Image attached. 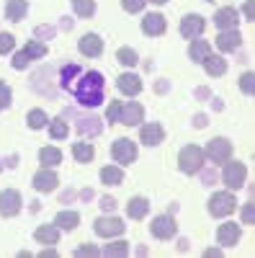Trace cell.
Instances as JSON below:
<instances>
[{
  "mask_svg": "<svg viewBox=\"0 0 255 258\" xmlns=\"http://www.w3.org/2000/svg\"><path fill=\"white\" fill-rule=\"evenodd\" d=\"M16 49V39L8 31H0V54H11Z\"/></svg>",
  "mask_w": 255,
  "mask_h": 258,
  "instance_id": "cell-38",
  "label": "cell"
},
{
  "mask_svg": "<svg viewBox=\"0 0 255 258\" xmlns=\"http://www.w3.org/2000/svg\"><path fill=\"white\" fill-rule=\"evenodd\" d=\"M165 29H167V21H165L162 13H147L142 18V31L147 36H162Z\"/></svg>",
  "mask_w": 255,
  "mask_h": 258,
  "instance_id": "cell-13",
  "label": "cell"
},
{
  "mask_svg": "<svg viewBox=\"0 0 255 258\" xmlns=\"http://www.w3.org/2000/svg\"><path fill=\"white\" fill-rule=\"evenodd\" d=\"M147 212H150V202H147L144 197H132L129 204H126V214H129L132 220L147 217Z\"/></svg>",
  "mask_w": 255,
  "mask_h": 258,
  "instance_id": "cell-22",
  "label": "cell"
},
{
  "mask_svg": "<svg viewBox=\"0 0 255 258\" xmlns=\"http://www.w3.org/2000/svg\"><path fill=\"white\" fill-rule=\"evenodd\" d=\"M240 44H242V36H240L237 29L219 31V36H217V49L219 52H235V49H240Z\"/></svg>",
  "mask_w": 255,
  "mask_h": 258,
  "instance_id": "cell-19",
  "label": "cell"
},
{
  "mask_svg": "<svg viewBox=\"0 0 255 258\" xmlns=\"http://www.w3.org/2000/svg\"><path fill=\"white\" fill-rule=\"evenodd\" d=\"M204 29H206V21L199 13H186L181 18V36L183 39H199L204 34Z\"/></svg>",
  "mask_w": 255,
  "mask_h": 258,
  "instance_id": "cell-9",
  "label": "cell"
},
{
  "mask_svg": "<svg viewBox=\"0 0 255 258\" xmlns=\"http://www.w3.org/2000/svg\"><path fill=\"white\" fill-rule=\"evenodd\" d=\"M29 62H31V57L26 54V52H13V59H11V64L16 70H26L29 68Z\"/></svg>",
  "mask_w": 255,
  "mask_h": 258,
  "instance_id": "cell-41",
  "label": "cell"
},
{
  "mask_svg": "<svg viewBox=\"0 0 255 258\" xmlns=\"http://www.w3.org/2000/svg\"><path fill=\"white\" fill-rule=\"evenodd\" d=\"M31 183H34V188L36 191H41V194H49V191H54L57 188V173L52 168H41V170H36L34 173V178H31Z\"/></svg>",
  "mask_w": 255,
  "mask_h": 258,
  "instance_id": "cell-12",
  "label": "cell"
},
{
  "mask_svg": "<svg viewBox=\"0 0 255 258\" xmlns=\"http://www.w3.org/2000/svg\"><path fill=\"white\" fill-rule=\"evenodd\" d=\"M150 232L155 235L157 240H170L178 232V225H176V220L170 217V214H157V217L152 220V225H150Z\"/></svg>",
  "mask_w": 255,
  "mask_h": 258,
  "instance_id": "cell-10",
  "label": "cell"
},
{
  "mask_svg": "<svg viewBox=\"0 0 255 258\" xmlns=\"http://www.w3.org/2000/svg\"><path fill=\"white\" fill-rule=\"evenodd\" d=\"M54 225L59 230H75L80 225V214L77 212H59L57 217H54Z\"/></svg>",
  "mask_w": 255,
  "mask_h": 258,
  "instance_id": "cell-29",
  "label": "cell"
},
{
  "mask_svg": "<svg viewBox=\"0 0 255 258\" xmlns=\"http://www.w3.org/2000/svg\"><path fill=\"white\" fill-rule=\"evenodd\" d=\"M150 3H155V6H165L167 0H150Z\"/></svg>",
  "mask_w": 255,
  "mask_h": 258,
  "instance_id": "cell-50",
  "label": "cell"
},
{
  "mask_svg": "<svg viewBox=\"0 0 255 258\" xmlns=\"http://www.w3.org/2000/svg\"><path fill=\"white\" fill-rule=\"evenodd\" d=\"M93 155H96V147H93L91 142H75V145H72V158H75L77 163H91Z\"/></svg>",
  "mask_w": 255,
  "mask_h": 258,
  "instance_id": "cell-28",
  "label": "cell"
},
{
  "mask_svg": "<svg viewBox=\"0 0 255 258\" xmlns=\"http://www.w3.org/2000/svg\"><path fill=\"white\" fill-rule=\"evenodd\" d=\"M39 163H41V168H54V165H59L62 163V150L59 147H41L39 150Z\"/></svg>",
  "mask_w": 255,
  "mask_h": 258,
  "instance_id": "cell-24",
  "label": "cell"
},
{
  "mask_svg": "<svg viewBox=\"0 0 255 258\" xmlns=\"http://www.w3.org/2000/svg\"><path fill=\"white\" fill-rule=\"evenodd\" d=\"M240 91H242L245 96H252V91H255V75H252V73H245V75L240 78Z\"/></svg>",
  "mask_w": 255,
  "mask_h": 258,
  "instance_id": "cell-40",
  "label": "cell"
},
{
  "mask_svg": "<svg viewBox=\"0 0 255 258\" xmlns=\"http://www.w3.org/2000/svg\"><path fill=\"white\" fill-rule=\"evenodd\" d=\"M240 235H242V230H240L237 222H224V225H219V230H217V240H219V245L232 248V245H237Z\"/></svg>",
  "mask_w": 255,
  "mask_h": 258,
  "instance_id": "cell-16",
  "label": "cell"
},
{
  "mask_svg": "<svg viewBox=\"0 0 255 258\" xmlns=\"http://www.w3.org/2000/svg\"><path fill=\"white\" fill-rule=\"evenodd\" d=\"M47 121H49V116L41 111V109H31V111L26 114V124H29V129H44Z\"/></svg>",
  "mask_w": 255,
  "mask_h": 258,
  "instance_id": "cell-31",
  "label": "cell"
},
{
  "mask_svg": "<svg viewBox=\"0 0 255 258\" xmlns=\"http://www.w3.org/2000/svg\"><path fill=\"white\" fill-rule=\"evenodd\" d=\"M214 26L219 29V31H227V29H237L240 26V13L235 11V8H219L217 13H214Z\"/></svg>",
  "mask_w": 255,
  "mask_h": 258,
  "instance_id": "cell-15",
  "label": "cell"
},
{
  "mask_svg": "<svg viewBox=\"0 0 255 258\" xmlns=\"http://www.w3.org/2000/svg\"><path fill=\"white\" fill-rule=\"evenodd\" d=\"M209 54H211L209 41H204V39H191V47H188V57H191V59H194V62H204Z\"/></svg>",
  "mask_w": 255,
  "mask_h": 258,
  "instance_id": "cell-27",
  "label": "cell"
},
{
  "mask_svg": "<svg viewBox=\"0 0 255 258\" xmlns=\"http://www.w3.org/2000/svg\"><path fill=\"white\" fill-rule=\"evenodd\" d=\"M72 11L80 18H91L96 13V0H72Z\"/></svg>",
  "mask_w": 255,
  "mask_h": 258,
  "instance_id": "cell-33",
  "label": "cell"
},
{
  "mask_svg": "<svg viewBox=\"0 0 255 258\" xmlns=\"http://www.w3.org/2000/svg\"><path fill=\"white\" fill-rule=\"evenodd\" d=\"M162 140H165V129H162L157 121H152V124H142V129H139V142H142V145L155 147V145H160Z\"/></svg>",
  "mask_w": 255,
  "mask_h": 258,
  "instance_id": "cell-14",
  "label": "cell"
},
{
  "mask_svg": "<svg viewBox=\"0 0 255 258\" xmlns=\"http://www.w3.org/2000/svg\"><path fill=\"white\" fill-rule=\"evenodd\" d=\"M101 183L103 186H119V183H124L121 165H103L101 168Z\"/></svg>",
  "mask_w": 255,
  "mask_h": 258,
  "instance_id": "cell-21",
  "label": "cell"
},
{
  "mask_svg": "<svg viewBox=\"0 0 255 258\" xmlns=\"http://www.w3.org/2000/svg\"><path fill=\"white\" fill-rule=\"evenodd\" d=\"M116 62H121L124 68H137L139 57H137V52H134L132 47H121V49L116 52Z\"/></svg>",
  "mask_w": 255,
  "mask_h": 258,
  "instance_id": "cell-32",
  "label": "cell"
},
{
  "mask_svg": "<svg viewBox=\"0 0 255 258\" xmlns=\"http://www.w3.org/2000/svg\"><path fill=\"white\" fill-rule=\"evenodd\" d=\"M98 253H101V250H98L93 243H82V245H77V248L72 250L75 258H96Z\"/></svg>",
  "mask_w": 255,
  "mask_h": 258,
  "instance_id": "cell-37",
  "label": "cell"
},
{
  "mask_svg": "<svg viewBox=\"0 0 255 258\" xmlns=\"http://www.w3.org/2000/svg\"><path fill=\"white\" fill-rule=\"evenodd\" d=\"M80 75V68L77 64H65V68H62V75H59V80H62V88H72V80Z\"/></svg>",
  "mask_w": 255,
  "mask_h": 258,
  "instance_id": "cell-35",
  "label": "cell"
},
{
  "mask_svg": "<svg viewBox=\"0 0 255 258\" xmlns=\"http://www.w3.org/2000/svg\"><path fill=\"white\" fill-rule=\"evenodd\" d=\"M47 129H49V137L52 140H67V135H70V126H67V121L65 119H49L47 121Z\"/></svg>",
  "mask_w": 255,
  "mask_h": 258,
  "instance_id": "cell-30",
  "label": "cell"
},
{
  "mask_svg": "<svg viewBox=\"0 0 255 258\" xmlns=\"http://www.w3.org/2000/svg\"><path fill=\"white\" fill-rule=\"evenodd\" d=\"M121 6H124L126 13H139L147 6V0H121Z\"/></svg>",
  "mask_w": 255,
  "mask_h": 258,
  "instance_id": "cell-42",
  "label": "cell"
},
{
  "mask_svg": "<svg viewBox=\"0 0 255 258\" xmlns=\"http://www.w3.org/2000/svg\"><path fill=\"white\" fill-rule=\"evenodd\" d=\"M6 165H8V168H16V165H18V155H11V158H6Z\"/></svg>",
  "mask_w": 255,
  "mask_h": 258,
  "instance_id": "cell-48",
  "label": "cell"
},
{
  "mask_svg": "<svg viewBox=\"0 0 255 258\" xmlns=\"http://www.w3.org/2000/svg\"><path fill=\"white\" fill-rule=\"evenodd\" d=\"M31 59H39V57H47V44H41V41H36V39H31L29 44H26V49H24Z\"/></svg>",
  "mask_w": 255,
  "mask_h": 258,
  "instance_id": "cell-36",
  "label": "cell"
},
{
  "mask_svg": "<svg viewBox=\"0 0 255 258\" xmlns=\"http://www.w3.org/2000/svg\"><path fill=\"white\" fill-rule=\"evenodd\" d=\"M119 106H121V101H114L109 109H106V121L109 124H116V116H119Z\"/></svg>",
  "mask_w": 255,
  "mask_h": 258,
  "instance_id": "cell-44",
  "label": "cell"
},
{
  "mask_svg": "<svg viewBox=\"0 0 255 258\" xmlns=\"http://www.w3.org/2000/svg\"><path fill=\"white\" fill-rule=\"evenodd\" d=\"M11 101H13V91H11V85L0 80V111H6L8 106H11Z\"/></svg>",
  "mask_w": 255,
  "mask_h": 258,
  "instance_id": "cell-39",
  "label": "cell"
},
{
  "mask_svg": "<svg viewBox=\"0 0 255 258\" xmlns=\"http://www.w3.org/2000/svg\"><path fill=\"white\" fill-rule=\"evenodd\" d=\"M204 255H222V250H217V248H211V250H206Z\"/></svg>",
  "mask_w": 255,
  "mask_h": 258,
  "instance_id": "cell-49",
  "label": "cell"
},
{
  "mask_svg": "<svg viewBox=\"0 0 255 258\" xmlns=\"http://www.w3.org/2000/svg\"><path fill=\"white\" fill-rule=\"evenodd\" d=\"M237 209V199H235V194L232 191H217V194H211V199H209V214L211 217H229L232 212Z\"/></svg>",
  "mask_w": 255,
  "mask_h": 258,
  "instance_id": "cell-3",
  "label": "cell"
},
{
  "mask_svg": "<svg viewBox=\"0 0 255 258\" xmlns=\"http://www.w3.org/2000/svg\"><path fill=\"white\" fill-rule=\"evenodd\" d=\"M93 230H96L98 238H116V235H121L126 230V225H124V220L116 217V214H111V217H98L93 222Z\"/></svg>",
  "mask_w": 255,
  "mask_h": 258,
  "instance_id": "cell-8",
  "label": "cell"
},
{
  "mask_svg": "<svg viewBox=\"0 0 255 258\" xmlns=\"http://www.w3.org/2000/svg\"><path fill=\"white\" fill-rule=\"evenodd\" d=\"M111 158H114L119 165H132V163L137 160V142L129 140V137L114 140V145H111Z\"/></svg>",
  "mask_w": 255,
  "mask_h": 258,
  "instance_id": "cell-5",
  "label": "cell"
},
{
  "mask_svg": "<svg viewBox=\"0 0 255 258\" xmlns=\"http://www.w3.org/2000/svg\"><path fill=\"white\" fill-rule=\"evenodd\" d=\"M204 158H209L211 163H217V165L224 163V160H229V158H232V142L224 140V137H214V140L206 145Z\"/></svg>",
  "mask_w": 255,
  "mask_h": 258,
  "instance_id": "cell-6",
  "label": "cell"
},
{
  "mask_svg": "<svg viewBox=\"0 0 255 258\" xmlns=\"http://www.w3.org/2000/svg\"><path fill=\"white\" fill-rule=\"evenodd\" d=\"M116 88H119V93H124V96H137V93L142 91V80H139L137 73H121V75L116 78Z\"/></svg>",
  "mask_w": 255,
  "mask_h": 258,
  "instance_id": "cell-18",
  "label": "cell"
},
{
  "mask_svg": "<svg viewBox=\"0 0 255 258\" xmlns=\"http://www.w3.org/2000/svg\"><path fill=\"white\" fill-rule=\"evenodd\" d=\"M142 119H144L142 103H137V101H121V106H119V116H116L119 124H124V126H137Z\"/></svg>",
  "mask_w": 255,
  "mask_h": 258,
  "instance_id": "cell-7",
  "label": "cell"
},
{
  "mask_svg": "<svg viewBox=\"0 0 255 258\" xmlns=\"http://www.w3.org/2000/svg\"><path fill=\"white\" fill-rule=\"evenodd\" d=\"M77 132H82V135H91V137H96V135H101L103 132V124H101V119L98 116H82V119H77Z\"/></svg>",
  "mask_w": 255,
  "mask_h": 258,
  "instance_id": "cell-26",
  "label": "cell"
},
{
  "mask_svg": "<svg viewBox=\"0 0 255 258\" xmlns=\"http://www.w3.org/2000/svg\"><path fill=\"white\" fill-rule=\"evenodd\" d=\"M245 178H247V168L245 163L240 160H224V170H222V181L229 191H237L245 186Z\"/></svg>",
  "mask_w": 255,
  "mask_h": 258,
  "instance_id": "cell-4",
  "label": "cell"
},
{
  "mask_svg": "<svg viewBox=\"0 0 255 258\" xmlns=\"http://www.w3.org/2000/svg\"><path fill=\"white\" fill-rule=\"evenodd\" d=\"M29 13V3L26 0H8L6 3V18L8 21H24Z\"/></svg>",
  "mask_w": 255,
  "mask_h": 258,
  "instance_id": "cell-25",
  "label": "cell"
},
{
  "mask_svg": "<svg viewBox=\"0 0 255 258\" xmlns=\"http://www.w3.org/2000/svg\"><path fill=\"white\" fill-rule=\"evenodd\" d=\"M77 49L80 54L85 57H101L103 54V39L98 34H85L80 41H77Z\"/></svg>",
  "mask_w": 255,
  "mask_h": 258,
  "instance_id": "cell-17",
  "label": "cell"
},
{
  "mask_svg": "<svg viewBox=\"0 0 255 258\" xmlns=\"http://www.w3.org/2000/svg\"><path fill=\"white\" fill-rule=\"evenodd\" d=\"M80 75H82V78L70 88L72 96H75V101H77L80 106H85V109H98V106L103 103V85H106L103 75L96 73V70L80 73Z\"/></svg>",
  "mask_w": 255,
  "mask_h": 258,
  "instance_id": "cell-1",
  "label": "cell"
},
{
  "mask_svg": "<svg viewBox=\"0 0 255 258\" xmlns=\"http://www.w3.org/2000/svg\"><path fill=\"white\" fill-rule=\"evenodd\" d=\"M204 150L199 145H186L178 155V168L183 170L186 176H194V173H201L204 168Z\"/></svg>",
  "mask_w": 255,
  "mask_h": 258,
  "instance_id": "cell-2",
  "label": "cell"
},
{
  "mask_svg": "<svg viewBox=\"0 0 255 258\" xmlns=\"http://www.w3.org/2000/svg\"><path fill=\"white\" fill-rule=\"evenodd\" d=\"M255 222V207H252V202H247V204H242V225H252Z\"/></svg>",
  "mask_w": 255,
  "mask_h": 258,
  "instance_id": "cell-43",
  "label": "cell"
},
{
  "mask_svg": "<svg viewBox=\"0 0 255 258\" xmlns=\"http://www.w3.org/2000/svg\"><path fill=\"white\" fill-rule=\"evenodd\" d=\"M21 204H24V199H21V194L16 188H6L0 194V214L3 217H16L21 212Z\"/></svg>",
  "mask_w": 255,
  "mask_h": 258,
  "instance_id": "cell-11",
  "label": "cell"
},
{
  "mask_svg": "<svg viewBox=\"0 0 255 258\" xmlns=\"http://www.w3.org/2000/svg\"><path fill=\"white\" fill-rule=\"evenodd\" d=\"M34 240L41 245H57L59 243V227L57 225H41L34 230Z\"/></svg>",
  "mask_w": 255,
  "mask_h": 258,
  "instance_id": "cell-20",
  "label": "cell"
},
{
  "mask_svg": "<svg viewBox=\"0 0 255 258\" xmlns=\"http://www.w3.org/2000/svg\"><path fill=\"white\" fill-rule=\"evenodd\" d=\"M201 64L206 68V73H209L211 78H219V75H224V73H227V59H224L222 54H209Z\"/></svg>",
  "mask_w": 255,
  "mask_h": 258,
  "instance_id": "cell-23",
  "label": "cell"
},
{
  "mask_svg": "<svg viewBox=\"0 0 255 258\" xmlns=\"http://www.w3.org/2000/svg\"><path fill=\"white\" fill-rule=\"evenodd\" d=\"M242 13H245V21H252V0H245Z\"/></svg>",
  "mask_w": 255,
  "mask_h": 258,
  "instance_id": "cell-46",
  "label": "cell"
},
{
  "mask_svg": "<svg viewBox=\"0 0 255 258\" xmlns=\"http://www.w3.org/2000/svg\"><path fill=\"white\" fill-rule=\"evenodd\" d=\"M103 255H109V258H114V255H119V258H124V255H129V243H124V240H116V243H109L103 250H101Z\"/></svg>",
  "mask_w": 255,
  "mask_h": 258,
  "instance_id": "cell-34",
  "label": "cell"
},
{
  "mask_svg": "<svg viewBox=\"0 0 255 258\" xmlns=\"http://www.w3.org/2000/svg\"><path fill=\"white\" fill-rule=\"evenodd\" d=\"M209 121H206V116H194V126H199V129H204Z\"/></svg>",
  "mask_w": 255,
  "mask_h": 258,
  "instance_id": "cell-47",
  "label": "cell"
},
{
  "mask_svg": "<svg viewBox=\"0 0 255 258\" xmlns=\"http://www.w3.org/2000/svg\"><path fill=\"white\" fill-rule=\"evenodd\" d=\"M0 170H3V160H0Z\"/></svg>",
  "mask_w": 255,
  "mask_h": 258,
  "instance_id": "cell-51",
  "label": "cell"
},
{
  "mask_svg": "<svg viewBox=\"0 0 255 258\" xmlns=\"http://www.w3.org/2000/svg\"><path fill=\"white\" fill-rule=\"evenodd\" d=\"M98 207H101L103 212H111V209H116V199H111V197H103Z\"/></svg>",
  "mask_w": 255,
  "mask_h": 258,
  "instance_id": "cell-45",
  "label": "cell"
}]
</instances>
